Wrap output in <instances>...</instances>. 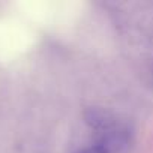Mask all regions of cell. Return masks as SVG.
<instances>
[{
	"label": "cell",
	"instance_id": "1",
	"mask_svg": "<svg viewBox=\"0 0 153 153\" xmlns=\"http://www.w3.org/2000/svg\"><path fill=\"white\" fill-rule=\"evenodd\" d=\"M78 153H108L104 147H101L99 144H96V146H92V147H87V149H84V150H81V152H78Z\"/></svg>",
	"mask_w": 153,
	"mask_h": 153
}]
</instances>
